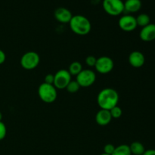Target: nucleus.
I'll use <instances>...</instances> for the list:
<instances>
[{
	"label": "nucleus",
	"instance_id": "obj_1",
	"mask_svg": "<svg viewBox=\"0 0 155 155\" xmlns=\"http://www.w3.org/2000/svg\"><path fill=\"white\" fill-rule=\"evenodd\" d=\"M120 96L117 90L112 88H105L99 92L97 96V102L101 109L110 110L117 105Z\"/></svg>",
	"mask_w": 155,
	"mask_h": 155
},
{
	"label": "nucleus",
	"instance_id": "obj_2",
	"mask_svg": "<svg viewBox=\"0 0 155 155\" xmlns=\"http://www.w3.org/2000/svg\"><path fill=\"white\" fill-rule=\"evenodd\" d=\"M69 25L71 30L79 36H86L92 30L90 21L81 15H73Z\"/></svg>",
	"mask_w": 155,
	"mask_h": 155
},
{
	"label": "nucleus",
	"instance_id": "obj_3",
	"mask_svg": "<svg viewBox=\"0 0 155 155\" xmlns=\"http://www.w3.org/2000/svg\"><path fill=\"white\" fill-rule=\"evenodd\" d=\"M38 95L43 102L51 104L57 99V89L54 85L42 83L38 88Z\"/></svg>",
	"mask_w": 155,
	"mask_h": 155
},
{
	"label": "nucleus",
	"instance_id": "obj_4",
	"mask_svg": "<svg viewBox=\"0 0 155 155\" xmlns=\"http://www.w3.org/2000/svg\"><path fill=\"white\" fill-rule=\"evenodd\" d=\"M40 62V57L36 51H30L24 53L21 58L20 64L24 69L31 71L38 67Z\"/></svg>",
	"mask_w": 155,
	"mask_h": 155
},
{
	"label": "nucleus",
	"instance_id": "obj_5",
	"mask_svg": "<svg viewBox=\"0 0 155 155\" xmlns=\"http://www.w3.org/2000/svg\"><path fill=\"white\" fill-rule=\"evenodd\" d=\"M103 8L110 16H119L124 12V2L122 0H103Z\"/></svg>",
	"mask_w": 155,
	"mask_h": 155
},
{
	"label": "nucleus",
	"instance_id": "obj_6",
	"mask_svg": "<svg viewBox=\"0 0 155 155\" xmlns=\"http://www.w3.org/2000/svg\"><path fill=\"white\" fill-rule=\"evenodd\" d=\"M80 87H89L95 83L96 80V74L92 70L83 69L76 78Z\"/></svg>",
	"mask_w": 155,
	"mask_h": 155
},
{
	"label": "nucleus",
	"instance_id": "obj_7",
	"mask_svg": "<svg viewBox=\"0 0 155 155\" xmlns=\"http://www.w3.org/2000/svg\"><path fill=\"white\" fill-rule=\"evenodd\" d=\"M114 68V63L111 58L101 56L97 58L95 68L98 74H107L111 72Z\"/></svg>",
	"mask_w": 155,
	"mask_h": 155
},
{
	"label": "nucleus",
	"instance_id": "obj_8",
	"mask_svg": "<svg viewBox=\"0 0 155 155\" xmlns=\"http://www.w3.org/2000/svg\"><path fill=\"white\" fill-rule=\"evenodd\" d=\"M54 86L57 89H64L71 81V74L68 70L61 69L54 74Z\"/></svg>",
	"mask_w": 155,
	"mask_h": 155
},
{
	"label": "nucleus",
	"instance_id": "obj_9",
	"mask_svg": "<svg viewBox=\"0 0 155 155\" xmlns=\"http://www.w3.org/2000/svg\"><path fill=\"white\" fill-rule=\"evenodd\" d=\"M118 25L120 28L124 32H133L138 27L136 19L131 15H124L120 18L118 21Z\"/></svg>",
	"mask_w": 155,
	"mask_h": 155
},
{
	"label": "nucleus",
	"instance_id": "obj_10",
	"mask_svg": "<svg viewBox=\"0 0 155 155\" xmlns=\"http://www.w3.org/2000/svg\"><path fill=\"white\" fill-rule=\"evenodd\" d=\"M130 64L133 68H140L145 64V57L142 52L139 51H133L130 54L128 58Z\"/></svg>",
	"mask_w": 155,
	"mask_h": 155
},
{
	"label": "nucleus",
	"instance_id": "obj_11",
	"mask_svg": "<svg viewBox=\"0 0 155 155\" xmlns=\"http://www.w3.org/2000/svg\"><path fill=\"white\" fill-rule=\"evenodd\" d=\"M54 18L58 22L62 23V24H69L72 18L73 15L69 9L64 7L58 8L54 11Z\"/></svg>",
	"mask_w": 155,
	"mask_h": 155
},
{
	"label": "nucleus",
	"instance_id": "obj_12",
	"mask_svg": "<svg viewBox=\"0 0 155 155\" xmlns=\"http://www.w3.org/2000/svg\"><path fill=\"white\" fill-rule=\"evenodd\" d=\"M139 37L144 42H151L155 39V24H149L142 27Z\"/></svg>",
	"mask_w": 155,
	"mask_h": 155
},
{
	"label": "nucleus",
	"instance_id": "obj_13",
	"mask_svg": "<svg viewBox=\"0 0 155 155\" xmlns=\"http://www.w3.org/2000/svg\"><path fill=\"white\" fill-rule=\"evenodd\" d=\"M111 120L112 117L110 115V110L100 109L95 114V121L98 125L101 126V127L108 125L111 122Z\"/></svg>",
	"mask_w": 155,
	"mask_h": 155
},
{
	"label": "nucleus",
	"instance_id": "obj_14",
	"mask_svg": "<svg viewBox=\"0 0 155 155\" xmlns=\"http://www.w3.org/2000/svg\"><path fill=\"white\" fill-rule=\"evenodd\" d=\"M124 2V12L129 14L136 13L142 8L141 0H126Z\"/></svg>",
	"mask_w": 155,
	"mask_h": 155
},
{
	"label": "nucleus",
	"instance_id": "obj_15",
	"mask_svg": "<svg viewBox=\"0 0 155 155\" xmlns=\"http://www.w3.org/2000/svg\"><path fill=\"white\" fill-rule=\"evenodd\" d=\"M132 155H142L145 153V146L140 142H133L129 145Z\"/></svg>",
	"mask_w": 155,
	"mask_h": 155
},
{
	"label": "nucleus",
	"instance_id": "obj_16",
	"mask_svg": "<svg viewBox=\"0 0 155 155\" xmlns=\"http://www.w3.org/2000/svg\"><path fill=\"white\" fill-rule=\"evenodd\" d=\"M136 23H137V25L139 26L142 28V27H145V26L148 25L149 24H151V18H150L149 15H147V14L142 13L140 15H138L136 18Z\"/></svg>",
	"mask_w": 155,
	"mask_h": 155
},
{
	"label": "nucleus",
	"instance_id": "obj_17",
	"mask_svg": "<svg viewBox=\"0 0 155 155\" xmlns=\"http://www.w3.org/2000/svg\"><path fill=\"white\" fill-rule=\"evenodd\" d=\"M83 70V66H82V64L80 62L74 61L70 64L68 71H69L71 76H76L77 77Z\"/></svg>",
	"mask_w": 155,
	"mask_h": 155
},
{
	"label": "nucleus",
	"instance_id": "obj_18",
	"mask_svg": "<svg viewBox=\"0 0 155 155\" xmlns=\"http://www.w3.org/2000/svg\"><path fill=\"white\" fill-rule=\"evenodd\" d=\"M111 155H132L130 146L128 145H120L115 148L114 151Z\"/></svg>",
	"mask_w": 155,
	"mask_h": 155
},
{
	"label": "nucleus",
	"instance_id": "obj_19",
	"mask_svg": "<svg viewBox=\"0 0 155 155\" xmlns=\"http://www.w3.org/2000/svg\"><path fill=\"white\" fill-rule=\"evenodd\" d=\"M80 89V86L79 83H77V80H71L69 84L67 86L66 89L70 93H76L78 92Z\"/></svg>",
	"mask_w": 155,
	"mask_h": 155
},
{
	"label": "nucleus",
	"instance_id": "obj_20",
	"mask_svg": "<svg viewBox=\"0 0 155 155\" xmlns=\"http://www.w3.org/2000/svg\"><path fill=\"white\" fill-rule=\"evenodd\" d=\"M110 113L112 117V119H118V118H120L122 116L123 110L120 107L117 105L115 107H114L112 109H110Z\"/></svg>",
	"mask_w": 155,
	"mask_h": 155
},
{
	"label": "nucleus",
	"instance_id": "obj_21",
	"mask_svg": "<svg viewBox=\"0 0 155 155\" xmlns=\"http://www.w3.org/2000/svg\"><path fill=\"white\" fill-rule=\"evenodd\" d=\"M97 58H95L93 55H89L86 57V64L87 66H89V68H95V65L96 64Z\"/></svg>",
	"mask_w": 155,
	"mask_h": 155
},
{
	"label": "nucleus",
	"instance_id": "obj_22",
	"mask_svg": "<svg viewBox=\"0 0 155 155\" xmlns=\"http://www.w3.org/2000/svg\"><path fill=\"white\" fill-rule=\"evenodd\" d=\"M7 134V128L2 121H0V141L3 140Z\"/></svg>",
	"mask_w": 155,
	"mask_h": 155
},
{
	"label": "nucleus",
	"instance_id": "obj_23",
	"mask_svg": "<svg viewBox=\"0 0 155 155\" xmlns=\"http://www.w3.org/2000/svg\"><path fill=\"white\" fill-rule=\"evenodd\" d=\"M115 148L116 147L114 145H112V144H107L104 147V153L111 155L114 153V151Z\"/></svg>",
	"mask_w": 155,
	"mask_h": 155
},
{
	"label": "nucleus",
	"instance_id": "obj_24",
	"mask_svg": "<svg viewBox=\"0 0 155 155\" xmlns=\"http://www.w3.org/2000/svg\"><path fill=\"white\" fill-rule=\"evenodd\" d=\"M54 74H48L47 75H45V79H44V83H47V84L54 85Z\"/></svg>",
	"mask_w": 155,
	"mask_h": 155
},
{
	"label": "nucleus",
	"instance_id": "obj_25",
	"mask_svg": "<svg viewBox=\"0 0 155 155\" xmlns=\"http://www.w3.org/2000/svg\"><path fill=\"white\" fill-rule=\"evenodd\" d=\"M6 60V55L5 53L2 51V49H0V65L2 64Z\"/></svg>",
	"mask_w": 155,
	"mask_h": 155
},
{
	"label": "nucleus",
	"instance_id": "obj_26",
	"mask_svg": "<svg viewBox=\"0 0 155 155\" xmlns=\"http://www.w3.org/2000/svg\"><path fill=\"white\" fill-rule=\"evenodd\" d=\"M142 155H155V149L145 150V153Z\"/></svg>",
	"mask_w": 155,
	"mask_h": 155
},
{
	"label": "nucleus",
	"instance_id": "obj_27",
	"mask_svg": "<svg viewBox=\"0 0 155 155\" xmlns=\"http://www.w3.org/2000/svg\"><path fill=\"white\" fill-rule=\"evenodd\" d=\"M2 114L0 111V121H2Z\"/></svg>",
	"mask_w": 155,
	"mask_h": 155
},
{
	"label": "nucleus",
	"instance_id": "obj_28",
	"mask_svg": "<svg viewBox=\"0 0 155 155\" xmlns=\"http://www.w3.org/2000/svg\"><path fill=\"white\" fill-rule=\"evenodd\" d=\"M100 155H110V154H105V153H102V154H101Z\"/></svg>",
	"mask_w": 155,
	"mask_h": 155
}]
</instances>
